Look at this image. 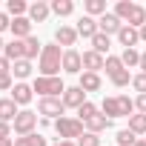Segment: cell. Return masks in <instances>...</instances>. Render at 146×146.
Here are the masks:
<instances>
[{
    "label": "cell",
    "instance_id": "1",
    "mask_svg": "<svg viewBox=\"0 0 146 146\" xmlns=\"http://www.w3.org/2000/svg\"><path fill=\"white\" fill-rule=\"evenodd\" d=\"M63 52L57 43H43V52L37 57V69H40V78H60L63 72Z\"/></svg>",
    "mask_w": 146,
    "mask_h": 146
},
{
    "label": "cell",
    "instance_id": "2",
    "mask_svg": "<svg viewBox=\"0 0 146 146\" xmlns=\"http://www.w3.org/2000/svg\"><path fill=\"white\" fill-rule=\"evenodd\" d=\"M54 132H57V137L60 140H72V137H80L83 132H86V126L78 120V117H57L54 120Z\"/></svg>",
    "mask_w": 146,
    "mask_h": 146
},
{
    "label": "cell",
    "instance_id": "3",
    "mask_svg": "<svg viewBox=\"0 0 146 146\" xmlns=\"http://www.w3.org/2000/svg\"><path fill=\"white\" fill-rule=\"evenodd\" d=\"M32 89H35L40 98H63V92H66V86H63L60 78H40V75H37V80L32 83Z\"/></svg>",
    "mask_w": 146,
    "mask_h": 146
},
{
    "label": "cell",
    "instance_id": "4",
    "mask_svg": "<svg viewBox=\"0 0 146 146\" xmlns=\"http://www.w3.org/2000/svg\"><path fill=\"white\" fill-rule=\"evenodd\" d=\"M35 126H37V112H32V109H23V112L15 117V123H12V129H15L17 137L35 135Z\"/></svg>",
    "mask_w": 146,
    "mask_h": 146
},
{
    "label": "cell",
    "instance_id": "5",
    "mask_svg": "<svg viewBox=\"0 0 146 146\" xmlns=\"http://www.w3.org/2000/svg\"><path fill=\"white\" fill-rule=\"evenodd\" d=\"M63 112H66V106L60 98H40V103H37V115H43L46 120H57V117H63Z\"/></svg>",
    "mask_w": 146,
    "mask_h": 146
},
{
    "label": "cell",
    "instance_id": "6",
    "mask_svg": "<svg viewBox=\"0 0 146 146\" xmlns=\"http://www.w3.org/2000/svg\"><path fill=\"white\" fill-rule=\"evenodd\" d=\"M63 72H69V75H83V54L78 49H66L63 52Z\"/></svg>",
    "mask_w": 146,
    "mask_h": 146
},
{
    "label": "cell",
    "instance_id": "7",
    "mask_svg": "<svg viewBox=\"0 0 146 146\" xmlns=\"http://www.w3.org/2000/svg\"><path fill=\"white\" fill-rule=\"evenodd\" d=\"M98 29H100L103 35H109V37H112V35L117 37V32L123 29V20H120L115 12H106L103 17H98Z\"/></svg>",
    "mask_w": 146,
    "mask_h": 146
},
{
    "label": "cell",
    "instance_id": "8",
    "mask_svg": "<svg viewBox=\"0 0 146 146\" xmlns=\"http://www.w3.org/2000/svg\"><path fill=\"white\" fill-rule=\"evenodd\" d=\"M63 106L66 109H80L83 103H86V92L80 89V86H66V92H63Z\"/></svg>",
    "mask_w": 146,
    "mask_h": 146
},
{
    "label": "cell",
    "instance_id": "9",
    "mask_svg": "<svg viewBox=\"0 0 146 146\" xmlns=\"http://www.w3.org/2000/svg\"><path fill=\"white\" fill-rule=\"evenodd\" d=\"M75 32H78V37H86V40H92L100 29H98V20L95 17H89V15H83L80 20H78V26H75Z\"/></svg>",
    "mask_w": 146,
    "mask_h": 146
},
{
    "label": "cell",
    "instance_id": "10",
    "mask_svg": "<svg viewBox=\"0 0 146 146\" xmlns=\"http://www.w3.org/2000/svg\"><path fill=\"white\" fill-rule=\"evenodd\" d=\"M17 106H29L32 103V98H35V89L29 86V83H15V89H12V95H9Z\"/></svg>",
    "mask_w": 146,
    "mask_h": 146
},
{
    "label": "cell",
    "instance_id": "11",
    "mask_svg": "<svg viewBox=\"0 0 146 146\" xmlns=\"http://www.w3.org/2000/svg\"><path fill=\"white\" fill-rule=\"evenodd\" d=\"M54 43L63 46V49H72V46L78 43V32L72 29V26H60V29H54Z\"/></svg>",
    "mask_w": 146,
    "mask_h": 146
},
{
    "label": "cell",
    "instance_id": "12",
    "mask_svg": "<svg viewBox=\"0 0 146 146\" xmlns=\"http://www.w3.org/2000/svg\"><path fill=\"white\" fill-rule=\"evenodd\" d=\"M117 43L123 46V49H135L137 43H140V32L137 29H132V26H126L123 23V29L117 32Z\"/></svg>",
    "mask_w": 146,
    "mask_h": 146
},
{
    "label": "cell",
    "instance_id": "13",
    "mask_svg": "<svg viewBox=\"0 0 146 146\" xmlns=\"http://www.w3.org/2000/svg\"><path fill=\"white\" fill-rule=\"evenodd\" d=\"M49 15H52V6H49V3H43V0H37V3H29V15H26V17H29L32 23H43Z\"/></svg>",
    "mask_w": 146,
    "mask_h": 146
},
{
    "label": "cell",
    "instance_id": "14",
    "mask_svg": "<svg viewBox=\"0 0 146 146\" xmlns=\"http://www.w3.org/2000/svg\"><path fill=\"white\" fill-rule=\"evenodd\" d=\"M106 66V57L103 54H98V52H83V72H95V75H98V72Z\"/></svg>",
    "mask_w": 146,
    "mask_h": 146
},
{
    "label": "cell",
    "instance_id": "15",
    "mask_svg": "<svg viewBox=\"0 0 146 146\" xmlns=\"http://www.w3.org/2000/svg\"><path fill=\"white\" fill-rule=\"evenodd\" d=\"M12 35H15V40L32 37V20L29 17H12Z\"/></svg>",
    "mask_w": 146,
    "mask_h": 146
},
{
    "label": "cell",
    "instance_id": "16",
    "mask_svg": "<svg viewBox=\"0 0 146 146\" xmlns=\"http://www.w3.org/2000/svg\"><path fill=\"white\" fill-rule=\"evenodd\" d=\"M78 86L89 95V92H100L103 80H100V75H95V72H83V75H80V80H78Z\"/></svg>",
    "mask_w": 146,
    "mask_h": 146
},
{
    "label": "cell",
    "instance_id": "17",
    "mask_svg": "<svg viewBox=\"0 0 146 146\" xmlns=\"http://www.w3.org/2000/svg\"><path fill=\"white\" fill-rule=\"evenodd\" d=\"M17 115H20V109H17V103H15L12 98H3V100H0V120H3V123H15Z\"/></svg>",
    "mask_w": 146,
    "mask_h": 146
},
{
    "label": "cell",
    "instance_id": "18",
    "mask_svg": "<svg viewBox=\"0 0 146 146\" xmlns=\"http://www.w3.org/2000/svg\"><path fill=\"white\" fill-rule=\"evenodd\" d=\"M83 126H86V132H95V135H100V132H106V129L112 126V120H109L103 112H98V115H95V117H89Z\"/></svg>",
    "mask_w": 146,
    "mask_h": 146
},
{
    "label": "cell",
    "instance_id": "19",
    "mask_svg": "<svg viewBox=\"0 0 146 146\" xmlns=\"http://www.w3.org/2000/svg\"><path fill=\"white\" fill-rule=\"evenodd\" d=\"M109 49H112V37H109V35H103V32H98V35L92 37V52H98V54L109 57Z\"/></svg>",
    "mask_w": 146,
    "mask_h": 146
},
{
    "label": "cell",
    "instance_id": "20",
    "mask_svg": "<svg viewBox=\"0 0 146 146\" xmlns=\"http://www.w3.org/2000/svg\"><path fill=\"white\" fill-rule=\"evenodd\" d=\"M12 63L15 60H26V43L23 40H12V43H6V52H3Z\"/></svg>",
    "mask_w": 146,
    "mask_h": 146
},
{
    "label": "cell",
    "instance_id": "21",
    "mask_svg": "<svg viewBox=\"0 0 146 146\" xmlns=\"http://www.w3.org/2000/svg\"><path fill=\"white\" fill-rule=\"evenodd\" d=\"M29 75H32V60H15L12 63V78H17V83H26Z\"/></svg>",
    "mask_w": 146,
    "mask_h": 146
},
{
    "label": "cell",
    "instance_id": "22",
    "mask_svg": "<svg viewBox=\"0 0 146 146\" xmlns=\"http://www.w3.org/2000/svg\"><path fill=\"white\" fill-rule=\"evenodd\" d=\"M126 26H132V29H137V32H140V29L146 26V9L135 3V9H132V15H129V20H126Z\"/></svg>",
    "mask_w": 146,
    "mask_h": 146
},
{
    "label": "cell",
    "instance_id": "23",
    "mask_svg": "<svg viewBox=\"0 0 146 146\" xmlns=\"http://www.w3.org/2000/svg\"><path fill=\"white\" fill-rule=\"evenodd\" d=\"M83 15H89V17H103L106 15V0H86V6H83Z\"/></svg>",
    "mask_w": 146,
    "mask_h": 146
},
{
    "label": "cell",
    "instance_id": "24",
    "mask_svg": "<svg viewBox=\"0 0 146 146\" xmlns=\"http://www.w3.org/2000/svg\"><path fill=\"white\" fill-rule=\"evenodd\" d=\"M52 15H57V17H69L72 12H75V3L72 0H52Z\"/></svg>",
    "mask_w": 146,
    "mask_h": 146
},
{
    "label": "cell",
    "instance_id": "25",
    "mask_svg": "<svg viewBox=\"0 0 146 146\" xmlns=\"http://www.w3.org/2000/svg\"><path fill=\"white\" fill-rule=\"evenodd\" d=\"M6 15H12V17H26V15H29V3H26V0H9V3H6Z\"/></svg>",
    "mask_w": 146,
    "mask_h": 146
},
{
    "label": "cell",
    "instance_id": "26",
    "mask_svg": "<svg viewBox=\"0 0 146 146\" xmlns=\"http://www.w3.org/2000/svg\"><path fill=\"white\" fill-rule=\"evenodd\" d=\"M120 63H123L126 69H140V52H137V49H123Z\"/></svg>",
    "mask_w": 146,
    "mask_h": 146
},
{
    "label": "cell",
    "instance_id": "27",
    "mask_svg": "<svg viewBox=\"0 0 146 146\" xmlns=\"http://www.w3.org/2000/svg\"><path fill=\"white\" fill-rule=\"evenodd\" d=\"M100 112H103L109 120L120 117V106H117V98H103V103H100Z\"/></svg>",
    "mask_w": 146,
    "mask_h": 146
},
{
    "label": "cell",
    "instance_id": "28",
    "mask_svg": "<svg viewBox=\"0 0 146 146\" xmlns=\"http://www.w3.org/2000/svg\"><path fill=\"white\" fill-rule=\"evenodd\" d=\"M23 43H26V60H35V57H40V52H43V43H40L35 35H32V37H26Z\"/></svg>",
    "mask_w": 146,
    "mask_h": 146
},
{
    "label": "cell",
    "instance_id": "29",
    "mask_svg": "<svg viewBox=\"0 0 146 146\" xmlns=\"http://www.w3.org/2000/svg\"><path fill=\"white\" fill-rule=\"evenodd\" d=\"M15 146H49V143L40 132H35V135H26V137H15Z\"/></svg>",
    "mask_w": 146,
    "mask_h": 146
},
{
    "label": "cell",
    "instance_id": "30",
    "mask_svg": "<svg viewBox=\"0 0 146 146\" xmlns=\"http://www.w3.org/2000/svg\"><path fill=\"white\" fill-rule=\"evenodd\" d=\"M129 132H135V135H146V115L135 112V115L129 117Z\"/></svg>",
    "mask_w": 146,
    "mask_h": 146
},
{
    "label": "cell",
    "instance_id": "31",
    "mask_svg": "<svg viewBox=\"0 0 146 146\" xmlns=\"http://www.w3.org/2000/svg\"><path fill=\"white\" fill-rule=\"evenodd\" d=\"M117 106H120V117H132L135 115V100L129 95H117Z\"/></svg>",
    "mask_w": 146,
    "mask_h": 146
},
{
    "label": "cell",
    "instance_id": "32",
    "mask_svg": "<svg viewBox=\"0 0 146 146\" xmlns=\"http://www.w3.org/2000/svg\"><path fill=\"white\" fill-rule=\"evenodd\" d=\"M98 112H100V109H98L95 103H89V100H86V103L78 109V120H80V123H86V120H89V117H95Z\"/></svg>",
    "mask_w": 146,
    "mask_h": 146
},
{
    "label": "cell",
    "instance_id": "33",
    "mask_svg": "<svg viewBox=\"0 0 146 146\" xmlns=\"http://www.w3.org/2000/svg\"><path fill=\"white\" fill-rule=\"evenodd\" d=\"M132 9H135V3H132V0H120V3L115 6V15L126 23V20H129V15H132Z\"/></svg>",
    "mask_w": 146,
    "mask_h": 146
},
{
    "label": "cell",
    "instance_id": "34",
    "mask_svg": "<svg viewBox=\"0 0 146 146\" xmlns=\"http://www.w3.org/2000/svg\"><path fill=\"white\" fill-rule=\"evenodd\" d=\"M132 78H135V75H129V69H120L117 75H112L109 80H112L117 89H123V86H129V83H132Z\"/></svg>",
    "mask_w": 146,
    "mask_h": 146
},
{
    "label": "cell",
    "instance_id": "35",
    "mask_svg": "<svg viewBox=\"0 0 146 146\" xmlns=\"http://www.w3.org/2000/svg\"><path fill=\"white\" fill-rule=\"evenodd\" d=\"M115 140H117V146H135L137 135H135V132H129V129H120V132L115 135Z\"/></svg>",
    "mask_w": 146,
    "mask_h": 146
},
{
    "label": "cell",
    "instance_id": "36",
    "mask_svg": "<svg viewBox=\"0 0 146 146\" xmlns=\"http://www.w3.org/2000/svg\"><path fill=\"white\" fill-rule=\"evenodd\" d=\"M103 69H106V75L112 78V75H117V72H120V69H126V66L120 63V57H115V54H109V57H106V66H103Z\"/></svg>",
    "mask_w": 146,
    "mask_h": 146
},
{
    "label": "cell",
    "instance_id": "37",
    "mask_svg": "<svg viewBox=\"0 0 146 146\" xmlns=\"http://www.w3.org/2000/svg\"><path fill=\"white\" fill-rule=\"evenodd\" d=\"M78 146H100V135H95V132H83V135L78 137Z\"/></svg>",
    "mask_w": 146,
    "mask_h": 146
},
{
    "label": "cell",
    "instance_id": "38",
    "mask_svg": "<svg viewBox=\"0 0 146 146\" xmlns=\"http://www.w3.org/2000/svg\"><path fill=\"white\" fill-rule=\"evenodd\" d=\"M132 86H135V92H137V95H146V75H143V72L132 78Z\"/></svg>",
    "mask_w": 146,
    "mask_h": 146
},
{
    "label": "cell",
    "instance_id": "39",
    "mask_svg": "<svg viewBox=\"0 0 146 146\" xmlns=\"http://www.w3.org/2000/svg\"><path fill=\"white\" fill-rule=\"evenodd\" d=\"M15 89V78L12 75H0V92H12Z\"/></svg>",
    "mask_w": 146,
    "mask_h": 146
},
{
    "label": "cell",
    "instance_id": "40",
    "mask_svg": "<svg viewBox=\"0 0 146 146\" xmlns=\"http://www.w3.org/2000/svg\"><path fill=\"white\" fill-rule=\"evenodd\" d=\"M0 75H12V60L6 54H0Z\"/></svg>",
    "mask_w": 146,
    "mask_h": 146
},
{
    "label": "cell",
    "instance_id": "41",
    "mask_svg": "<svg viewBox=\"0 0 146 146\" xmlns=\"http://www.w3.org/2000/svg\"><path fill=\"white\" fill-rule=\"evenodd\" d=\"M135 112L146 115V95H137V98H135Z\"/></svg>",
    "mask_w": 146,
    "mask_h": 146
},
{
    "label": "cell",
    "instance_id": "42",
    "mask_svg": "<svg viewBox=\"0 0 146 146\" xmlns=\"http://www.w3.org/2000/svg\"><path fill=\"white\" fill-rule=\"evenodd\" d=\"M6 29H12V17L6 12H0V32H6Z\"/></svg>",
    "mask_w": 146,
    "mask_h": 146
},
{
    "label": "cell",
    "instance_id": "43",
    "mask_svg": "<svg viewBox=\"0 0 146 146\" xmlns=\"http://www.w3.org/2000/svg\"><path fill=\"white\" fill-rule=\"evenodd\" d=\"M0 137H12V123H3V120H0Z\"/></svg>",
    "mask_w": 146,
    "mask_h": 146
},
{
    "label": "cell",
    "instance_id": "44",
    "mask_svg": "<svg viewBox=\"0 0 146 146\" xmlns=\"http://www.w3.org/2000/svg\"><path fill=\"white\" fill-rule=\"evenodd\" d=\"M140 72L146 75V52H140Z\"/></svg>",
    "mask_w": 146,
    "mask_h": 146
},
{
    "label": "cell",
    "instance_id": "45",
    "mask_svg": "<svg viewBox=\"0 0 146 146\" xmlns=\"http://www.w3.org/2000/svg\"><path fill=\"white\" fill-rule=\"evenodd\" d=\"M54 146H78V140H60V143H54Z\"/></svg>",
    "mask_w": 146,
    "mask_h": 146
},
{
    "label": "cell",
    "instance_id": "46",
    "mask_svg": "<svg viewBox=\"0 0 146 146\" xmlns=\"http://www.w3.org/2000/svg\"><path fill=\"white\" fill-rule=\"evenodd\" d=\"M135 146H146V137H137V140H135Z\"/></svg>",
    "mask_w": 146,
    "mask_h": 146
},
{
    "label": "cell",
    "instance_id": "47",
    "mask_svg": "<svg viewBox=\"0 0 146 146\" xmlns=\"http://www.w3.org/2000/svg\"><path fill=\"white\" fill-rule=\"evenodd\" d=\"M140 40H143V43H146V26H143V29H140Z\"/></svg>",
    "mask_w": 146,
    "mask_h": 146
},
{
    "label": "cell",
    "instance_id": "48",
    "mask_svg": "<svg viewBox=\"0 0 146 146\" xmlns=\"http://www.w3.org/2000/svg\"><path fill=\"white\" fill-rule=\"evenodd\" d=\"M6 52V43H3V37H0V54H3Z\"/></svg>",
    "mask_w": 146,
    "mask_h": 146
}]
</instances>
